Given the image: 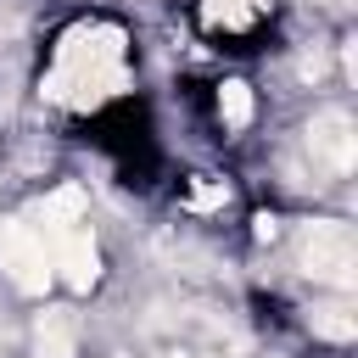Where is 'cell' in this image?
Listing matches in <instances>:
<instances>
[{
  "label": "cell",
  "instance_id": "6da1fadb",
  "mask_svg": "<svg viewBox=\"0 0 358 358\" xmlns=\"http://www.w3.org/2000/svg\"><path fill=\"white\" fill-rule=\"evenodd\" d=\"M302 268L313 280H330V285H352V229L324 218L302 235Z\"/></svg>",
  "mask_w": 358,
  "mask_h": 358
},
{
  "label": "cell",
  "instance_id": "7a4b0ae2",
  "mask_svg": "<svg viewBox=\"0 0 358 358\" xmlns=\"http://www.w3.org/2000/svg\"><path fill=\"white\" fill-rule=\"evenodd\" d=\"M0 257L11 268V280L22 291H45L50 285V252H45V235H34L28 224H6L0 229Z\"/></svg>",
  "mask_w": 358,
  "mask_h": 358
},
{
  "label": "cell",
  "instance_id": "3957f363",
  "mask_svg": "<svg viewBox=\"0 0 358 358\" xmlns=\"http://www.w3.org/2000/svg\"><path fill=\"white\" fill-rule=\"evenodd\" d=\"M308 145H313V157L324 162V168H336V173H347L352 168V151H358V140H352V117L347 112H319L313 117V129H308Z\"/></svg>",
  "mask_w": 358,
  "mask_h": 358
},
{
  "label": "cell",
  "instance_id": "277c9868",
  "mask_svg": "<svg viewBox=\"0 0 358 358\" xmlns=\"http://www.w3.org/2000/svg\"><path fill=\"white\" fill-rule=\"evenodd\" d=\"M50 246H56V252H50V268H62L73 291H90V285H95V274H101V268H95L101 257H95L90 229H67V235H56Z\"/></svg>",
  "mask_w": 358,
  "mask_h": 358
},
{
  "label": "cell",
  "instance_id": "5b68a950",
  "mask_svg": "<svg viewBox=\"0 0 358 358\" xmlns=\"http://www.w3.org/2000/svg\"><path fill=\"white\" fill-rule=\"evenodd\" d=\"M34 358H73V324L62 313H50L39 324V341H34Z\"/></svg>",
  "mask_w": 358,
  "mask_h": 358
},
{
  "label": "cell",
  "instance_id": "8992f818",
  "mask_svg": "<svg viewBox=\"0 0 358 358\" xmlns=\"http://www.w3.org/2000/svg\"><path fill=\"white\" fill-rule=\"evenodd\" d=\"M218 112H224V123H229V129H241V123L252 117V90H246L241 78H229V84L218 90Z\"/></svg>",
  "mask_w": 358,
  "mask_h": 358
},
{
  "label": "cell",
  "instance_id": "52a82bcc",
  "mask_svg": "<svg viewBox=\"0 0 358 358\" xmlns=\"http://www.w3.org/2000/svg\"><path fill=\"white\" fill-rule=\"evenodd\" d=\"M257 6L263 0H207V22L213 28H241V22L257 17Z\"/></svg>",
  "mask_w": 358,
  "mask_h": 358
},
{
  "label": "cell",
  "instance_id": "ba28073f",
  "mask_svg": "<svg viewBox=\"0 0 358 358\" xmlns=\"http://www.w3.org/2000/svg\"><path fill=\"white\" fill-rule=\"evenodd\" d=\"M313 330H319V336H330V341H352V330H358V324L347 319V308H319V313H313Z\"/></svg>",
  "mask_w": 358,
  "mask_h": 358
},
{
  "label": "cell",
  "instance_id": "9c48e42d",
  "mask_svg": "<svg viewBox=\"0 0 358 358\" xmlns=\"http://www.w3.org/2000/svg\"><path fill=\"white\" fill-rule=\"evenodd\" d=\"M218 201H229V185H196L190 190V207H218Z\"/></svg>",
  "mask_w": 358,
  "mask_h": 358
},
{
  "label": "cell",
  "instance_id": "30bf717a",
  "mask_svg": "<svg viewBox=\"0 0 358 358\" xmlns=\"http://www.w3.org/2000/svg\"><path fill=\"white\" fill-rule=\"evenodd\" d=\"M252 224H257V241H274V229H280V218H274V213H257Z\"/></svg>",
  "mask_w": 358,
  "mask_h": 358
}]
</instances>
